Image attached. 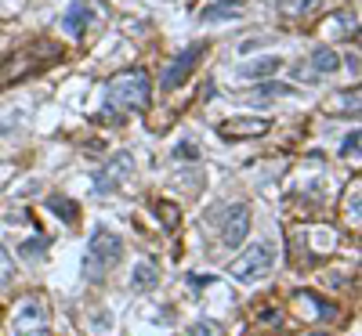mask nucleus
<instances>
[{
    "label": "nucleus",
    "mask_w": 362,
    "mask_h": 336,
    "mask_svg": "<svg viewBox=\"0 0 362 336\" xmlns=\"http://www.w3.org/2000/svg\"><path fill=\"white\" fill-rule=\"evenodd\" d=\"M272 127L268 116H235V119H225L218 124V134L225 141H243V138H264Z\"/></svg>",
    "instance_id": "7"
},
{
    "label": "nucleus",
    "mask_w": 362,
    "mask_h": 336,
    "mask_svg": "<svg viewBox=\"0 0 362 336\" xmlns=\"http://www.w3.org/2000/svg\"><path fill=\"white\" fill-rule=\"evenodd\" d=\"M18 253L29 257V260H33V257L44 260V257H47V239H44V235H40V239H25L22 246H18Z\"/></svg>",
    "instance_id": "21"
},
{
    "label": "nucleus",
    "mask_w": 362,
    "mask_h": 336,
    "mask_svg": "<svg viewBox=\"0 0 362 336\" xmlns=\"http://www.w3.org/2000/svg\"><path fill=\"white\" fill-rule=\"evenodd\" d=\"M156 217L163 221V228H167V232H174V228L181 224V210H177L174 203H167V199H160V203H156Z\"/></svg>",
    "instance_id": "19"
},
{
    "label": "nucleus",
    "mask_w": 362,
    "mask_h": 336,
    "mask_svg": "<svg viewBox=\"0 0 362 336\" xmlns=\"http://www.w3.org/2000/svg\"><path fill=\"white\" fill-rule=\"evenodd\" d=\"M319 8H322V0H279V18L300 22V18H312Z\"/></svg>",
    "instance_id": "12"
},
{
    "label": "nucleus",
    "mask_w": 362,
    "mask_h": 336,
    "mask_svg": "<svg viewBox=\"0 0 362 336\" xmlns=\"http://www.w3.org/2000/svg\"><path fill=\"white\" fill-rule=\"evenodd\" d=\"M348 25H351V18H348L344 11H337V15H329V18H326V25H322V29L337 40V37H351V29H348Z\"/></svg>",
    "instance_id": "20"
},
{
    "label": "nucleus",
    "mask_w": 362,
    "mask_h": 336,
    "mask_svg": "<svg viewBox=\"0 0 362 336\" xmlns=\"http://www.w3.org/2000/svg\"><path fill=\"white\" fill-rule=\"evenodd\" d=\"M293 87H286V83H276V80H261L257 83V98H272V95H290Z\"/></svg>",
    "instance_id": "25"
},
{
    "label": "nucleus",
    "mask_w": 362,
    "mask_h": 336,
    "mask_svg": "<svg viewBox=\"0 0 362 336\" xmlns=\"http://www.w3.org/2000/svg\"><path fill=\"white\" fill-rule=\"evenodd\" d=\"M358 105H362L358 87H348V90H341L337 98L326 102V112H329V116H344V112H358Z\"/></svg>",
    "instance_id": "13"
},
{
    "label": "nucleus",
    "mask_w": 362,
    "mask_h": 336,
    "mask_svg": "<svg viewBox=\"0 0 362 336\" xmlns=\"http://www.w3.org/2000/svg\"><path fill=\"white\" fill-rule=\"evenodd\" d=\"M131 174H134V160H131V152H116V156L102 167V174L95 177V192H112V188H119Z\"/></svg>",
    "instance_id": "8"
},
{
    "label": "nucleus",
    "mask_w": 362,
    "mask_h": 336,
    "mask_svg": "<svg viewBox=\"0 0 362 336\" xmlns=\"http://www.w3.org/2000/svg\"><path fill=\"white\" fill-rule=\"evenodd\" d=\"M58 54H62V51H58V44H51V40H40V44H29V47L15 51L11 58L0 62V87H11L18 80H29L33 73H40L44 66H51Z\"/></svg>",
    "instance_id": "2"
},
{
    "label": "nucleus",
    "mask_w": 362,
    "mask_h": 336,
    "mask_svg": "<svg viewBox=\"0 0 362 336\" xmlns=\"http://www.w3.org/2000/svg\"><path fill=\"white\" fill-rule=\"evenodd\" d=\"M272 264H276V246H272V242H254V246H247L232 260V279L257 282V279H264V275L272 271Z\"/></svg>",
    "instance_id": "4"
},
{
    "label": "nucleus",
    "mask_w": 362,
    "mask_h": 336,
    "mask_svg": "<svg viewBox=\"0 0 362 336\" xmlns=\"http://www.w3.org/2000/svg\"><path fill=\"white\" fill-rule=\"evenodd\" d=\"M148 98H153V80H148V73L145 69H127V73H119V76L109 80L102 119L116 124V119L127 116V112H141L148 105Z\"/></svg>",
    "instance_id": "1"
},
{
    "label": "nucleus",
    "mask_w": 362,
    "mask_h": 336,
    "mask_svg": "<svg viewBox=\"0 0 362 336\" xmlns=\"http://www.w3.org/2000/svg\"><path fill=\"white\" fill-rule=\"evenodd\" d=\"M243 15V0H210L199 8V22H225Z\"/></svg>",
    "instance_id": "11"
},
{
    "label": "nucleus",
    "mask_w": 362,
    "mask_h": 336,
    "mask_svg": "<svg viewBox=\"0 0 362 336\" xmlns=\"http://www.w3.org/2000/svg\"><path fill=\"white\" fill-rule=\"evenodd\" d=\"M189 336H225V329H221L218 322L199 318V322H192V325H189Z\"/></svg>",
    "instance_id": "23"
},
{
    "label": "nucleus",
    "mask_w": 362,
    "mask_h": 336,
    "mask_svg": "<svg viewBox=\"0 0 362 336\" xmlns=\"http://www.w3.org/2000/svg\"><path fill=\"white\" fill-rule=\"evenodd\" d=\"M174 156H177V160H196V156H199V152L192 148V141H181V145L174 148Z\"/></svg>",
    "instance_id": "28"
},
{
    "label": "nucleus",
    "mask_w": 362,
    "mask_h": 336,
    "mask_svg": "<svg viewBox=\"0 0 362 336\" xmlns=\"http://www.w3.org/2000/svg\"><path fill=\"white\" fill-rule=\"evenodd\" d=\"M47 210H51V213H58V217H62V221L76 224V203H73V199H62V196H51V199H47Z\"/></svg>",
    "instance_id": "18"
},
{
    "label": "nucleus",
    "mask_w": 362,
    "mask_h": 336,
    "mask_svg": "<svg viewBox=\"0 0 362 336\" xmlns=\"http://www.w3.org/2000/svg\"><path fill=\"white\" fill-rule=\"evenodd\" d=\"M358 141H362V131L355 127V131L344 138V145H341V156H344V160H351V156L358 160Z\"/></svg>",
    "instance_id": "27"
},
{
    "label": "nucleus",
    "mask_w": 362,
    "mask_h": 336,
    "mask_svg": "<svg viewBox=\"0 0 362 336\" xmlns=\"http://www.w3.org/2000/svg\"><path fill=\"white\" fill-rule=\"evenodd\" d=\"M225 213V224H221V242L225 246H239V242L247 239V232H250V210H247V203H232L228 210H221Z\"/></svg>",
    "instance_id": "9"
},
{
    "label": "nucleus",
    "mask_w": 362,
    "mask_h": 336,
    "mask_svg": "<svg viewBox=\"0 0 362 336\" xmlns=\"http://www.w3.org/2000/svg\"><path fill=\"white\" fill-rule=\"evenodd\" d=\"M279 69H283V58L261 54V58H250V62L239 66V76H243V80H268L272 73H279Z\"/></svg>",
    "instance_id": "10"
},
{
    "label": "nucleus",
    "mask_w": 362,
    "mask_h": 336,
    "mask_svg": "<svg viewBox=\"0 0 362 336\" xmlns=\"http://www.w3.org/2000/svg\"><path fill=\"white\" fill-rule=\"evenodd\" d=\"M206 54V44L203 40H196V44H189L185 51H181L177 58H174V62L163 69V80H160V87L163 90H177L181 83H185L189 76H192V69L199 66V58Z\"/></svg>",
    "instance_id": "5"
},
{
    "label": "nucleus",
    "mask_w": 362,
    "mask_h": 336,
    "mask_svg": "<svg viewBox=\"0 0 362 336\" xmlns=\"http://www.w3.org/2000/svg\"><path fill=\"white\" fill-rule=\"evenodd\" d=\"M312 69H315L319 76H329V73H337V69H341V58L329 51V47H315V54H312Z\"/></svg>",
    "instance_id": "17"
},
{
    "label": "nucleus",
    "mask_w": 362,
    "mask_h": 336,
    "mask_svg": "<svg viewBox=\"0 0 362 336\" xmlns=\"http://www.w3.org/2000/svg\"><path fill=\"white\" fill-rule=\"evenodd\" d=\"M300 235H305V239H312V257H319V253H326V250H334V242H337L334 228H322V224H315V228H305Z\"/></svg>",
    "instance_id": "15"
},
{
    "label": "nucleus",
    "mask_w": 362,
    "mask_h": 336,
    "mask_svg": "<svg viewBox=\"0 0 362 336\" xmlns=\"http://www.w3.org/2000/svg\"><path fill=\"white\" fill-rule=\"evenodd\" d=\"M11 279H15V260H11V253L4 246H0V286L11 282Z\"/></svg>",
    "instance_id": "26"
},
{
    "label": "nucleus",
    "mask_w": 362,
    "mask_h": 336,
    "mask_svg": "<svg viewBox=\"0 0 362 336\" xmlns=\"http://www.w3.org/2000/svg\"><path fill=\"white\" fill-rule=\"evenodd\" d=\"M124 257V239L119 235H112V232H105V228H98L95 235H90V242H87V264H83V275L90 279H102V275Z\"/></svg>",
    "instance_id": "3"
},
{
    "label": "nucleus",
    "mask_w": 362,
    "mask_h": 336,
    "mask_svg": "<svg viewBox=\"0 0 362 336\" xmlns=\"http://www.w3.org/2000/svg\"><path fill=\"white\" fill-rule=\"evenodd\" d=\"M11 336H51L47 308L40 300H22V308L15 311V322H11Z\"/></svg>",
    "instance_id": "6"
},
{
    "label": "nucleus",
    "mask_w": 362,
    "mask_h": 336,
    "mask_svg": "<svg viewBox=\"0 0 362 336\" xmlns=\"http://www.w3.org/2000/svg\"><path fill=\"white\" fill-rule=\"evenodd\" d=\"M87 22H90V8L83 4V0H73L69 11H66V33L69 37H80L83 29H87Z\"/></svg>",
    "instance_id": "14"
},
{
    "label": "nucleus",
    "mask_w": 362,
    "mask_h": 336,
    "mask_svg": "<svg viewBox=\"0 0 362 336\" xmlns=\"http://www.w3.org/2000/svg\"><path fill=\"white\" fill-rule=\"evenodd\" d=\"M300 300H305V304H312V308L322 315V318H337V308H334V304H326V300H319L315 293H300Z\"/></svg>",
    "instance_id": "24"
},
{
    "label": "nucleus",
    "mask_w": 362,
    "mask_h": 336,
    "mask_svg": "<svg viewBox=\"0 0 362 336\" xmlns=\"http://www.w3.org/2000/svg\"><path fill=\"white\" fill-rule=\"evenodd\" d=\"M358 199H362V188H358V181H355V188H351V192H348V199H344L348 221H355V224L362 221V203H358Z\"/></svg>",
    "instance_id": "22"
},
{
    "label": "nucleus",
    "mask_w": 362,
    "mask_h": 336,
    "mask_svg": "<svg viewBox=\"0 0 362 336\" xmlns=\"http://www.w3.org/2000/svg\"><path fill=\"white\" fill-rule=\"evenodd\" d=\"M156 279H160V271H156L153 260H138V264H134V275H131V286H134V289H153Z\"/></svg>",
    "instance_id": "16"
}]
</instances>
